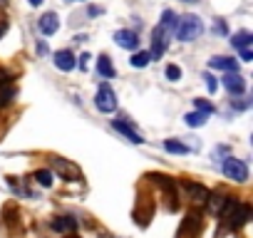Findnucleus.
I'll return each mask as SVG.
<instances>
[{
    "label": "nucleus",
    "instance_id": "obj_1",
    "mask_svg": "<svg viewBox=\"0 0 253 238\" xmlns=\"http://www.w3.org/2000/svg\"><path fill=\"white\" fill-rule=\"evenodd\" d=\"M221 216L226 218V226H228L231 231H236V228L246 226L253 213H251V206H248V203H236V201L231 198V201L226 203V208H223Z\"/></svg>",
    "mask_w": 253,
    "mask_h": 238
},
{
    "label": "nucleus",
    "instance_id": "obj_2",
    "mask_svg": "<svg viewBox=\"0 0 253 238\" xmlns=\"http://www.w3.org/2000/svg\"><path fill=\"white\" fill-rule=\"evenodd\" d=\"M174 33H176V38H179L181 42H191V40H196V38L204 33V23H201V18H196V15H186V18H181V20L176 23Z\"/></svg>",
    "mask_w": 253,
    "mask_h": 238
},
{
    "label": "nucleus",
    "instance_id": "obj_3",
    "mask_svg": "<svg viewBox=\"0 0 253 238\" xmlns=\"http://www.w3.org/2000/svg\"><path fill=\"white\" fill-rule=\"evenodd\" d=\"M171 35H174V30H171V28H164V25H157V28H154V33H152V38H154V40H152V52H149L154 60H157V57H162V52L167 50V45H169V38H171Z\"/></svg>",
    "mask_w": 253,
    "mask_h": 238
},
{
    "label": "nucleus",
    "instance_id": "obj_4",
    "mask_svg": "<svg viewBox=\"0 0 253 238\" xmlns=\"http://www.w3.org/2000/svg\"><path fill=\"white\" fill-rule=\"evenodd\" d=\"M94 104H97V109L104 112V114L114 112V109H117V94H114V89H112L109 84H99L97 97H94Z\"/></svg>",
    "mask_w": 253,
    "mask_h": 238
},
{
    "label": "nucleus",
    "instance_id": "obj_5",
    "mask_svg": "<svg viewBox=\"0 0 253 238\" xmlns=\"http://www.w3.org/2000/svg\"><path fill=\"white\" fill-rule=\"evenodd\" d=\"M223 174H226L228 179H233V181L243 184V181L248 179V166H246L241 159L228 157V159H223Z\"/></svg>",
    "mask_w": 253,
    "mask_h": 238
},
{
    "label": "nucleus",
    "instance_id": "obj_6",
    "mask_svg": "<svg viewBox=\"0 0 253 238\" xmlns=\"http://www.w3.org/2000/svg\"><path fill=\"white\" fill-rule=\"evenodd\" d=\"M114 42H117L119 47H124V50H137V47H139V35H137L134 30L122 28V30L114 33Z\"/></svg>",
    "mask_w": 253,
    "mask_h": 238
},
{
    "label": "nucleus",
    "instance_id": "obj_7",
    "mask_svg": "<svg viewBox=\"0 0 253 238\" xmlns=\"http://www.w3.org/2000/svg\"><path fill=\"white\" fill-rule=\"evenodd\" d=\"M38 28H40L42 35H55V33L60 30V18H57V13H45V15L38 20Z\"/></svg>",
    "mask_w": 253,
    "mask_h": 238
},
{
    "label": "nucleus",
    "instance_id": "obj_8",
    "mask_svg": "<svg viewBox=\"0 0 253 238\" xmlns=\"http://www.w3.org/2000/svg\"><path fill=\"white\" fill-rule=\"evenodd\" d=\"M52 60H55V65H57L62 72H70V70H75V65H77L72 50H57V52L52 55Z\"/></svg>",
    "mask_w": 253,
    "mask_h": 238
},
{
    "label": "nucleus",
    "instance_id": "obj_9",
    "mask_svg": "<svg viewBox=\"0 0 253 238\" xmlns=\"http://www.w3.org/2000/svg\"><path fill=\"white\" fill-rule=\"evenodd\" d=\"M223 87H226L231 94H243V92H246V79H243L238 72H226Z\"/></svg>",
    "mask_w": 253,
    "mask_h": 238
},
{
    "label": "nucleus",
    "instance_id": "obj_10",
    "mask_svg": "<svg viewBox=\"0 0 253 238\" xmlns=\"http://www.w3.org/2000/svg\"><path fill=\"white\" fill-rule=\"evenodd\" d=\"M209 67H211V70H226V72H238V62H236L233 57H223V55H218V57H211V60H209Z\"/></svg>",
    "mask_w": 253,
    "mask_h": 238
},
{
    "label": "nucleus",
    "instance_id": "obj_11",
    "mask_svg": "<svg viewBox=\"0 0 253 238\" xmlns=\"http://www.w3.org/2000/svg\"><path fill=\"white\" fill-rule=\"evenodd\" d=\"M112 127L117 129V132H122L126 139H129V142H134V144H144V137L134 129V127H129V124H126V122H112Z\"/></svg>",
    "mask_w": 253,
    "mask_h": 238
},
{
    "label": "nucleus",
    "instance_id": "obj_12",
    "mask_svg": "<svg viewBox=\"0 0 253 238\" xmlns=\"http://www.w3.org/2000/svg\"><path fill=\"white\" fill-rule=\"evenodd\" d=\"M184 189L194 196V201H206L209 198V189L201 186V184H194V181H184Z\"/></svg>",
    "mask_w": 253,
    "mask_h": 238
},
{
    "label": "nucleus",
    "instance_id": "obj_13",
    "mask_svg": "<svg viewBox=\"0 0 253 238\" xmlns=\"http://www.w3.org/2000/svg\"><path fill=\"white\" fill-rule=\"evenodd\" d=\"M52 228L60 231V233H65V231H75V228H77V221H75L72 216H60V218L52 221Z\"/></svg>",
    "mask_w": 253,
    "mask_h": 238
},
{
    "label": "nucleus",
    "instance_id": "obj_14",
    "mask_svg": "<svg viewBox=\"0 0 253 238\" xmlns=\"http://www.w3.org/2000/svg\"><path fill=\"white\" fill-rule=\"evenodd\" d=\"M251 40H253V35H251L248 30H238V33L231 38V45H233L236 50H243V47L251 45Z\"/></svg>",
    "mask_w": 253,
    "mask_h": 238
},
{
    "label": "nucleus",
    "instance_id": "obj_15",
    "mask_svg": "<svg viewBox=\"0 0 253 238\" xmlns=\"http://www.w3.org/2000/svg\"><path fill=\"white\" fill-rule=\"evenodd\" d=\"M206 201H209V208H211V211H216V213H223V208H226V203H228L231 198H226L223 194H213V196L209 194V198H206Z\"/></svg>",
    "mask_w": 253,
    "mask_h": 238
},
{
    "label": "nucleus",
    "instance_id": "obj_16",
    "mask_svg": "<svg viewBox=\"0 0 253 238\" xmlns=\"http://www.w3.org/2000/svg\"><path fill=\"white\" fill-rule=\"evenodd\" d=\"M13 99H15V87H13L10 82L0 84V107H8Z\"/></svg>",
    "mask_w": 253,
    "mask_h": 238
},
{
    "label": "nucleus",
    "instance_id": "obj_17",
    "mask_svg": "<svg viewBox=\"0 0 253 238\" xmlns=\"http://www.w3.org/2000/svg\"><path fill=\"white\" fill-rule=\"evenodd\" d=\"M97 72H99L102 77H107V79H109V77H114V65L109 62V57H107V55H102V57L97 60Z\"/></svg>",
    "mask_w": 253,
    "mask_h": 238
},
{
    "label": "nucleus",
    "instance_id": "obj_18",
    "mask_svg": "<svg viewBox=\"0 0 253 238\" xmlns=\"http://www.w3.org/2000/svg\"><path fill=\"white\" fill-rule=\"evenodd\" d=\"M164 149L169 152V154H189L191 149L186 147V144H181L179 139H164Z\"/></svg>",
    "mask_w": 253,
    "mask_h": 238
},
{
    "label": "nucleus",
    "instance_id": "obj_19",
    "mask_svg": "<svg viewBox=\"0 0 253 238\" xmlns=\"http://www.w3.org/2000/svg\"><path fill=\"white\" fill-rule=\"evenodd\" d=\"M184 119H186L189 127H204L206 124V114H201V112H189Z\"/></svg>",
    "mask_w": 253,
    "mask_h": 238
},
{
    "label": "nucleus",
    "instance_id": "obj_20",
    "mask_svg": "<svg viewBox=\"0 0 253 238\" xmlns=\"http://www.w3.org/2000/svg\"><path fill=\"white\" fill-rule=\"evenodd\" d=\"M52 171H47V169H40V171H35V181L40 184V186H45V189H50L52 186Z\"/></svg>",
    "mask_w": 253,
    "mask_h": 238
},
{
    "label": "nucleus",
    "instance_id": "obj_21",
    "mask_svg": "<svg viewBox=\"0 0 253 238\" xmlns=\"http://www.w3.org/2000/svg\"><path fill=\"white\" fill-rule=\"evenodd\" d=\"M149 60H152V55H149V52H134L129 62H132V67H139V70H142V67H147V65H149Z\"/></svg>",
    "mask_w": 253,
    "mask_h": 238
},
{
    "label": "nucleus",
    "instance_id": "obj_22",
    "mask_svg": "<svg viewBox=\"0 0 253 238\" xmlns=\"http://www.w3.org/2000/svg\"><path fill=\"white\" fill-rule=\"evenodd\" d=\"M194 112H201V114H211L213 112V104L211 102H206V99H194Z\"/></svg>",
    "mask_w": 253,
    "mask_h": 238
},
{
    "label": "nucleus",
    "instance_id": "obj_23",
    "mask_svg": "<svg viewBox=\"0 0 253 238\" xmlns=\"http://www.w3.org/2000/svg\"><path fill=\"white\" fill-rule=\"evenodd\" d=\"M164 72H167V79H169V82H179V79H181V67H179V65H167Z\"/></svg>",
    "mask_w": 253,
    "mask_h": 238
},
{
    "label": "nucleus",
    "instance_id": "obj_24",
    "mask_svg": "<svg viewBox=\"0 0 253 238\" xmlns=\"http://www.w3.org/2000/svg\"><path fill=\"white\" fill-rule=\"evenodd\" d=\"M204 79H206V89H209L211 94H216V89H218V82H216V77H213V75H204Z\"/></svg>",
    "mask_w": 253,
    "mask_h": 238
},
{
    "label": "nucleus",
    "instance_id": "obj_25",
    "mask_svg": "<svg viewBox=\"0 0 253 238\" xmlns=\"http://www.w3.org/2000/svg\"><path fill=\"white\" fill-rule=\"evenodd\" d=\"M241 60H243V62H251V60H253V52H251V47H243V50H241Z\"/></svg>",
    "mask_w": 253,
    "mask_h": 238
},
{
    "label": "nucleus",
    "instance_id": "obj_26",
    "mask_svg": "<svg viewBox=\"0 0 253 238\" xmlns=\"http://www.w3.org/2000/svg\"><path fill=\"white\" fill-rule=\"evenodd\" d=\"M5 82H10V77H8L5 70H0V84H5Z\"/></svg>",
    "mask_w": 253,
    "mask_h": 238
},
{
    "label": "nucleus",
    "instance_id": "obj_27",
    "mask_svg": "<svg viewBox=\"0 0 253 238\" xmlns=\"http://www.w3.org/2000/svg\"><path fill=\"white\" fill-rule=\"evenodd\" d=\"M87 60H89V55L84 52V55H80V67H87Z\"/></svg>",
    "mask_w": 253,
    "mask_h": 238
},
{
    "label": "nucleus",
    "instance_id": "obj_28",
    "mask_svg": "<svg viewBox=\"0 0 253 238\" xmlns=\"http://www.w3.org/2000/svg\"><path fill=\"white\" fill-rule=\"evenodd\" d=\"M28 3H30V5H42L45 0H28Z\"/></svg>",
    "mask_w": 253,
    "mask_h": 238
}]
</instances>
